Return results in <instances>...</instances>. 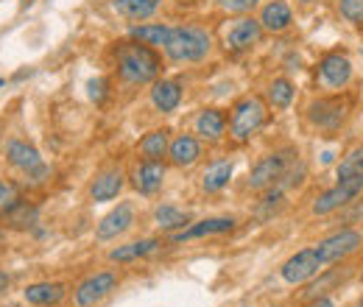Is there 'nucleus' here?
Segmentation results:
<instances>
[{
    "label": "nucleus",
    "mask_w": 363,
    "mask_h": 307,
    "mask_svg": "<svg viewBox=\"0 0 363 307\" xmlns=\"http://www.w3.org/2000/svg\"><path fill=\"white\" fill-rule=\"evenodd\" d=\"M112 59H115V73L123 84L129 87H143V84H154L162 76V53L151 45H143L137 40H123L115 43L112 48Z\"/></svg>",
    "instance_id": "f257e3e1"
},
{
    "label": "nucleus",
    "mask_w": 363,
    "mask_h": 307,
    "mask_svg": "<svg viewBox=\"0 0 363 307\" xmlns=\"http://www.w3.org/2000/svg\"><path fill=\"white\" fill-rule=\"evenodd\" d=\"M269 123V104L263 95H243L232 104L227 115V137L243 145Z\"/></svg>",
    "instance_id": "f03ea898"
},
{
    "label": "nucleus",
    "mask_w": 363,
    "mask_h": 307,
    "mask_svg": "<svg viewBox=\"0 0 363 307\" xmlns=\"http://www.w3.org/2000/svg\"><path fill=\"white\" fill-rule=\"evenodd\" d=\"M162 50H165V59L174 62V65H196V62H204L210 56L213 37H210L207 28L193 26V23L174 26Z\"/></svg>",
    "instance_id": "7ed1b4c3"
},
{
    "label": "nucleus",
    "mask_w": 363,
    "mask_h": 307,
    "mask_svg": "<svg viewBox=\"0 0 363 307\" xmlns=\"http://www.w3.org/2000/svg\"><path fill=\"white\" fill-rule=\"evenodd\" d=\"M350 109H352V101L341 92H324L313 98L305 109L311 126L318 129V132H335L341 129V123L350 118Z\"/></svg>",
    "instance_id": "20e7f679"
},
{
    "label": "nucleus",
    "mask_w": 363,
    "mask_h": 307,
    "mask_svg": "<svg viewBox=\"0 0 363 307\" xmlns=\"http://www.w3.org/2000/svg\"><path fill=\"white\" fill-rule=\"evenodd\" d=\"M363 193V174H352V176H341L333 187L321 190L316 199H313V207L311 213L313 216H333V213H341L344 207H350L355 199H361Z\"/></svg>",
    "instance_id": "39448f33"
},
{
    "label": "nucleus",
    "mask_w": 363,
    "mask_h": 307,
    "mask_svg": "<svg viewBox=\"0 0 363 307\" xmlns=\"http://www.w3.org/2000/svg\"><path fill=\"white\" fill-rule=\"evenodd\" d=\"M352 59L344 50H327L316 62L318 92H344L352 84Z\"/></svg>",
    "instance_id": "423d86ee"
},
{
    "label": "nucleus",
    "mask_w": 363,
    "mask_h": 307,
    "mask_svg": "<svg viewBox=\"0 0 363 307\" xmlns=\"http://www.w3.org/2000/svg\"><path fill=\"white\" fill-rule=\"evenodd\" d=\"M363 249V232L355 226H341L335 232H330L327 238H321L316 243V252L324 265H335L350 260L352 255H358Z\"/></svg>",
    "instance_id": "0eeeda50"
},
{
    "label": "nucleus",
    "mask_w": 363,
    "mask_h": 307,
    "mask_svg": "<svg viewBox=\"0 0 363 307\" xmlns=\"http://www.w3.org/2000/svg\"><path fill=\"white\" fill-rule=\"evenodd\" d=\"M121 288L118 271H95L73 288V307H98Z\"/></svg>",
    "instance_id": "6e6552de"
},
{
    "label": "nucleus",
    "mask_w": 363,
    "mask_h": 307,
    "mask_svg": "<svg viewBox=\"0 0 363 307\" xmlns=\"http://www.w3.org/2000/svg\"><path fill=\"white\" fill-rule=\"evenodd\" d=\"M294 160H296V154H294L291 148L272 151V154L260 157V160L255 162V168L249 171V182H246V187H249L252 193H263V190H269L272 184L279 182V176L288 171V165H291Z\"/></svg>",
    "instance_id": "1a4fd4ad"
},
{
    "label": "nucleus",
    "mask_w": 363,
    "mask_h": 307,
    "mask_svg": "<svg viewBox=\"0 0 363 307\" xmlns=\"http://www.w3.org/2000/svg\"><path fill=\"white\" fill-rule=\"evenodd\" d=\"M263 34L266 31H263V26H260L257 17L240 14V17H232L227 26H224L221 43H224V50H229V53H246L255 45H260Z\"/></svg>",
    "instance_id": "9d476101"
},
{
    "label": "nucleus",
    "mask_w": 363,
    "mask_h": 307,
    "mask_svg": "<svg viewBox=\"0 0 363 307\" xmlns=\"http://www.w3.org/2000/svg\"><path fill=\"white\" fill-rule=\"evenodd\" d=\"M324 268H327V265L321 263L316 246H308V249H299L296 255H291V257L282 263L279 277H282L285 285L299 288V285H308V282H311L313 277H318Z\"/></svg>",
    "instance_id": "9b49d317"
},
{
    "label": "nucleus",
    "mask_w": 363,
    "mask_h": 307,
    "mask_svg": "<svg viewBox=\"0 0 363 307\" xmlns=\"http://www.w3.org/2000/svg\"><path fill=\"white\" fill-rule=\"evenodd\" d=\"M6 160H9L11 168L23 171L31 182H45L50 176V168L43 162L40 151L28 140H9L6 143Z\"/></svg>",
    "instance_id": "f8f14e48"
},
{
    "label": "nucleus",
    "mask_w": 363,
    "mask_h": 307,
    "mask_svg": "<svg viewBox=\"0 0 363 307\" xmlns=\"http://www.w3.org/2000/svg\"><path fill=\"white\" fill-rule=\"evenodd\" d=\"M137 221V210L132 201H121L118 207H112L104 218L98 221L95 226V240L101 243H109V240H118L121 235H126Z\"/></svg>",
    "instance_id": "ddd939ff"
},
{
    "label": "nucleus",
    "mask_w": 363,
    "mask_h": 307,
    "mask_svg": "<svg viewBox=\"0 0 363 307\" xmlns=\"http://www.w3.org/2000/svg\"><path fill=\"white\" fill-rule=\"evenodd\" d=\"M165 174H168L165 162H160V160H140L132 168L129 179H132V187L140 196H157L162 190V184H165Z\"/></svg>",
    "instance_id": "4468645a"
},
{
    "label": "nucleus",
    "mask_w": 363,
    "mask_h": 307,
    "mask_svg": "<svg viewBox=\"0 0 363 307\" xmlns=\"http://www.w3.org/2000/svg\"><path fill=\"white\" fill-rule=\"evenodd\" d=\"M235 218L227 216H218V218H204V221H193L190 226H184L179 232H174L168 240L171 243H187V240H199V238H210V235H227L235 229Z\"/></svg>",
    "instance_id": "2eb2a0df"
},
{
    "label": "nucleus",
    "mask_w": 363,
    "mask_h": 307,
    "mask_svg": "<svg viewBox=\"0 0 363 307\" xmlns=\"http://www.w3.org/2000/svg\"><path fill=\"white\" fill-rule=\"evenodd\" d=\"M126 179H129V176L123 174L118 165L104 168V171H98V174L92 176L90 190H87V193H90L92 201H112V199H118V196L123 193Z\"/></svg>",
    "instance_id": "dca6fc26"
},
{
    "label": "nucleus",
    "mask_w": 363,
    "mask_h": 307,
    "mask_svg": "<svg viewBox=\"0 0 363 307\" xmlns=\"http://www.w3.org/2000/svg\"><path fill=\"white\" fill-rule=\"evenodd\" d=\"M193 134L201 143H221L227 137V112L216 109V106L201 109L196 115V121H193Z\"/></svg>",
    "instance_id": "f3484780"
},
{
    "label": "nucleus",
    "mask_w": 363,
    "mask_h": 307,
    "mask_svg": "<svg viewBox=\"0 0 363 307\" xmlns=\"http://www.w3.org/2000/svg\"><path fill=\"white\" fill-rule=\"evenodd\" d=\"M201 157H204V145H201V140L196 134H177V137H171L168 162L174 168H193Z\"/></svg>",
    "instance_id": "a211bd4d"
},
{
    "label": "nucleus",
    "mask_w": 363,
    "mask_h": 307,
    "mask_svg": "<svg viewBox=\"0 0 363 307\" xmlns=\"http://www.w3.org/2000/svg\"><path fill=\"white\" fill-rule=\"evenodd\" d=\"M162 246H165V243H162L160 238H140V240H132V243H123V246L112 249V252L106 255V260L118 265H132V263H137V260L151 257V255L160 252Z\"/></svg>",
    "instance_id": "6ab92c4d"
},
{
    "label": "nucleus",
    "mask_w": 363,
    "mask_h": 307,
    "mask_svg": "<svg viewBox=\"0 0 363 307\" xmlns=\"http://www.w3.org/2000/svg\"><path fill=\"white\" fill-rule=\"evenodd\" d=\"M182 98H184V87L179 79H157L151 84V104L162 115L177 112L182 106Z\"/></svg>",
    "instance_id": "aec40b11"
},
{
    "label": "nucleus",
    "mask_w": 363,
    "mask_h": 307,
    "mask_svg": "<svg viewBox=\"0 0 363 307\" xmlns=\"http://www.w3.org/2000/svg\"><path fill=\"white\" fill-rule=\"evenodd\" d=\"M257 20H260L263 31H269V34H285L294 26V11H291V6L285 0H272V3L263 6V11H260Z\"/></svg>",
    "instance_id": "412c9836"
},
{
    "label": "nucleus",
    "mask_w": 363,
    "mask_h": 307,
    "mask_svg": "<svg viewBox=\"0 0 363 307\" xmlns=\"http://www.w3.org/2000/svg\"><path fill=\"white\" fill-rule=\"evenodd\" d=\"M350 277V268H324L318 277H313L308 285H302L305 291L299 294V299L302 302H308V299H316V296H330L333 294V288L338 285V282H344Z\"/></svg>",
    "instance_id": "4be33fe9"
},
{
    "label": "nucleus",
    "mask_w": 363,
    "mask_h": 307,
    "mask_svg": "<svg viewBox=\"0 0 363 307\" xmlns=\"http://www.w3.org/2000/svg\"><path fill=\"white\" fill-rule=\"evenodd\" d=\"M67 296L65 282H34L23 291V299L34 307H56Z\"/></svg>",
    "instance_id": "5701e85b"
},
{
    "label": "nucleus",
    "mask_w": 363,
    "mask_h": 307,
    "mask_svg": "<svg viewBox=\"0 0 363 307\" xmlns=\"http://www.w3.org/2000/svg\"><path fill=\"white\" fill-rule=\"evenodd\" d=\"M168 148H171V129H151L148 134L140 137L137 143V154L140 160H168Z\"/></svg>",
    "instance_id": "b1692460"
},
{
    "label": "nucleus",
    "mask_w": 363,
    "mask_h": 307,
    "mask_svg": "<svg viewBox=\"0 0 363 307\" xmlns=\"http://www.w3.org/2000/svg\"><path fill=\"white\" fill-rule=\"evenodd\" d=\"M162 0H112V11L129 23H143L160 11Z\"/></svg>",
    "instance_id": "393cba45"
},
{
    "label": "nucleus",
    "mask_w": 363,
    "mask_h": 307,
    "mask_svg": "<svg viewBox=\"0 0 363 307\" xmlns=\"http://www.w3.org/2000/svg\"><path fill=\"white\" fill-rule=\"evenodd\" d=\"M37 207L34 204H28L26 199H14L3 213H0V223H6V226H14V229H28V226H34L37 223Z\"/></svg>",
    "instance_id": "a878e982"
},
{
    "label": "nucleus",
    "mask_w": 363,
    "mask_h": 307,
    "mask_svg": "<svg viewBox=\"0 0 363 307\" xmlns=\"http://www.w3.org/2000/svg\"><path fill=\"white\" fill-rule=\"evenodd\" d=\"M266 104L269 109H288L296 98V84L288 76H274L272 82L266 84Z\"/></svg>",
    "instance_id": "bb28decb"
},
{
    "label": "nucleus",
    "mask_w": 363,
    "mask_h": 307,
    "mask_svg": "<svg viewBox=\"0 0 363 307\" xmlns=\"http://www.w3.org/2000/svg\"><path fill=\"white\" fill-rule=\"evenodd\" d=\"M154 223H157L162 232H179L184 226H190L193 218H190V213H184V210L174 207V204H160V207L154 210Z\"/></svg>",
    "instance_id": "cd10ccee"
},
{
    "label": "nucleus",
    "mask_w": 363,
    "mask_h": 307,
    "mask_svg": "<svg viewBox=\"0 0 363 307\" xmlns=\"http://www.w3.org/2000/svg\"><path fill=\"white\" fill-rule=\"evenodd\" d=\"M171 28H174V26H165V23H145V26H135V28L129 31V37L137 40V43L151 45V48L160 50V48H165V43H168Z\"/></svg>",
    "instance_id": "c85d7f7f"
},
{
    "label": "nucleus",
    "mask_w": 363,
    "mask_h": 307,
    "mask_svg": "<svg viewBox=\"0 0 363 307\" xmlns=\"http://www.w3.org/2000/svg\"><path fill=\"white\" fill-rule=\"evenodd\" d=\"M232 160H218V162H213L204 174H201V190L204 193H218V190H224L229 184V179H232Z\"/></svg>",
    "instance_id": "c756f323"
},
{
    "label": "nucleus",
    "mask_w": 363,
    "mask_h": 307,
    "mask_svg": "<svg viewBox=\"0 0 363 307\" xmlns=\"http://www.w3.org/2000/svg\"><path fill=\"white\" fill-rule=\"evenodd\" d=\"M352 174H363V145L350 148V151L341 157L338 168H335V176H338V179H341V176H352Z\"/></svg>",
    "instance_id": "7c9ffc66"
},
{
    "label": "nucleus",
    "mask_w": 363,
    "mask_h": 307,
    "mask_svg": "<svg viewBox=\"0 0 363 307\" xmlns=\"http://www.w3.org/2000/svg\"><path fill=\"white\" fill-rule=\"evenodd\" d=\"M335 11H338V17L344 23H350L355 28H363V0H338Z\"/></svg>",
    "instance_id": "2f4dec72"
},
{
    "label": "nucleus",
    "mask_w": 363,
    "mask_h": 307,
    "mask_svg": "<svg viewBox=\"0 0 363 307\" xmlns=\"http://www.w3.org/2000/svg\"><path fill=\"white\" fill-rule=\"evenodd\" d=\"M260 0H216V6L221 9V11H227V14H235V17H240V14H249L255 6H257Z\"/></svg>",
    "instance_id": "473e14b6"
},
{
    "label": "nucleus",
    "mask_w": 363,
    "mask_h": 307,
    "mask_svg": "<svg viewBox=\"0 0 363 307\" xmlns=\"http://www.w3.org/2000/svg\"><path fill=\"white\" fill-rule=\"evenodd\" d=\"M14 199H17L14 187H11L9 182H3V179H0V213H3V210H6V207L14 201Z\"/></svg>",
    "instance_id": "72a5a7b5"
},
{
    "label": "nucleus",
    "mask_w": 363,
    "mask_h": 307,
    "mask_svg": "<svg viewBox=\"0 0 363 307\" xmlns=\"http://www.w3.org/2000/svg\"><path fill=\"white\" fill-rule=\"evenodd\" d=\"M302 307H338V305H335V299H333V296H316V299L302 302Z\"/></svg>",
    "instance_id": "f704fd0d"
},
{
    "label": "nucleus",
    "mask_w": 363,
    "mask_h": 307,
    "mask_svg": "<svg viewBox=\"0 0 363 307\" xmlns=\"http://www.w3.org/2000/svg\"><path fill=\"white\" fill-rule=\"evenodd\" d=\"M9 288H11V277L6 271H0V294H6Z\"/></svg>",
    "instance_id": "c9c22d12"
},
{
    "label": "nucleus",
    "mask_w": 363,
    "mask_h": 307,
    "mask_svg": "<svg viewBox=\"0 0 363 307\" xmlns=\"http://www.w3.org/2000/svg\"><path fill=\"white\" fill-rule=\"evenodd\" d=\"M6 238H9V235H6V226H0V246L6 243Z\"/></svg>",
    "instance_id": "e433bc0d"
},
{
    "label": "nucleus",
    "mask_w": 363,
    "mask_h": 307,
    "mask_svg": "<svg viewBox=\"0 0 363 307\" xmlns=\"http://www.w3.org/2000/svg\"><path fill=\"white\" fill-rule=\"evenodd\" d=\"M355 307H363V299H358V302H355Z\"/></svg>",
    "instance_id": "4c0bfd02"
},
{
    "label": "nucleus",
    "mask_w": 363,
    "mask_h": 307,
    "mask_svg": "<svg viewBox=\"0 0 363 307\" xmlns=\"http://www.w3.org/2000/svg\"><path fill=\"white\" fill-rule=\"evenodd\" d=\"M302 3H308V6H311V3H316V0H302Z\"/></svg>",
    "instance_id": "58836bf2"
},
{
    "label": "nucleus",
    "mask_w": 363,
    "mask_h": 307,
    "mask_svg": "<svg viewBox=\"0 0 363 307\" xmlns=\"http://www.w3.org/2000/svg\"><path fill=\"white\" fill-rule=\"evenodd\" d=\"M179 3H196V0H179Z\"/></svg>",
    "instance_id": "ea45409f"
},
{
    "label": "nucleus",
    "mask_w": 363,
    "mask_h": 307,
    "mask_svg": "<svg viewBox=\"0 0 363 307\" xmlns=\"http://www.w3.org/2000/svg\"><path fill=\"white\" fill-rule=\"evenodd\" d=\"M274 307H282V305H274Z\"/></svg>",
    "instance_id": "a19ab883"
},
{
    "label": "nucleus",
    "mask_w": 363,
    "mask_h": 307,
    "mask_svg": "<svg viewBox=\"0 0 363 307\" xmlns=\"http://www.w3.org/2000/svg\"><path fill=\"white\" fill-rule=\"evenodd\" d=\"M0 84H3V79H0Z\"/></svg>",
    "instance_id": "79ce46f5"
}]
</instances>
